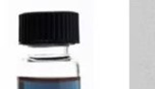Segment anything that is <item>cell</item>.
<instances>
[{
    "mask_svg": "<svg viewBox=\"0 0 155 89\" xmlns=\"http://www.w3.org/2000/svg\"><path fill=\"white\" fill-rule=\"evenodd\" d=\"M19 44L31 47L68 46L79 43V14L68 11L19 15Z\"/></svg>",
    "mask_w": 155,
    "mask_h": 89,
    "instance_id": "obj_1",
    "label": "cell"
}]
</instances>
